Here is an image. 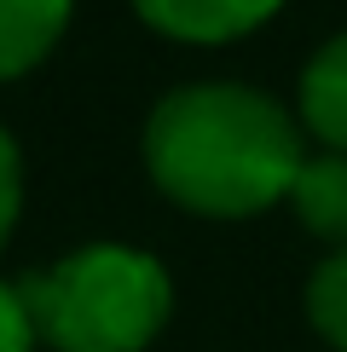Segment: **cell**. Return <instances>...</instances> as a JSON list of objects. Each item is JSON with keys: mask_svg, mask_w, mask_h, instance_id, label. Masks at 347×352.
<instances>
[{"mask_svg": "<svg viewBox=\"0 0 347 352\" xmlns=\"http://www.w3.org/2000/svg\"><path fill=\"white\" fill-rule=\"evenodd\" d=\"M76 0H0V81L29 76L70 29Z\"/></svg>", "mask_w": 347, "mask_h": 352, "instance_id": "obj_5", "label": "cell"}, {"mask_svg": "<svg viewBox=\"0 0 347 352\" xmlns=\"http://www.w3.org/2000/svg\"><path fill=\"white\" fill-rule=\"evenodd\" d=\"M307 324L330 346L347 352V248H336L330 260L313 266V277H307Z\"/></svg>", "mask_w": 347, "mask_h": 352, "instance_id": "obj_7", "label": "cell"}, {"mask_svg": "<svg viewBox=\"0 0 347 352\" xmlns=\"http://www.w3.org/2000/svg\"><path fill=\"white\" fill-rule=\"evenodd\" d=\"M295 219L313 231L318 243L347 248V151H318L301 162L295 185H289Z\"/></svg>", "mask_w": 347, "mask_h": 352, "instance_id": "obj_6", "label": "cell"}, {"mask_svg": "<svg viewBox=\"0 0 347 352\" xmlns=\"http://www.w3.org/2000/svg\"><path fill=\"white\" fill-rule=\"evenodd\" d=\"M307 144L301 122L249 81H191L151 104L145 168L191 214L243 219L289 197Z\"/></svg>", "mask_w": 347, "mask_h": 352, "instance_id": "obj_1", "label": "cell"}, {"mask_svg": "<svg viewBox=\"0 0 347 352\" xmlns=\"http://www.w3.org/2000/svg\"><path fill=\"white\" fill-rule=\"evenodd\" d=\"M18 214H23V156L12 144V133L0 127V248H6Z\"/></svg>", "mask_w": 347, "mask_h": 352, "instance_id": "obj_8", "label": "cell"}, {"mask_svg": "<svg viewBox=\"0 0 347 352\" xmlns=\"http://www.w3.org/2000/svg\"><path fill=\"white\" fill-rule=\"evenodd\" d=\"M295 104H301V127L324 139V151H347V29L307 58Z\"/></svg>", "mask_w": 347, "mask_h": 352, "instance_id": "obj_4", "label": "cell"}, {"mask_svg": "<svg viewBox=\"0 0 347 352\" xmlns=\"http://www.w3.org/2000/svg\"><path fill=\"white\" fill-rule=\"evenodd\" d=\"M35 341L52 352H145L174 312V277L127 243H87L18 283Z\"/></svg>", "mask_w": 347, "mask_h": 352, "instance_id": "obj_2", "label": "cell"}, {"mask_svg": "<svg viewBox=\"0 0 347 352\" xmlns=\"http://www.w3.org/2000/svg\"><path fill=\"white\" fill-rule=\"evenodd\" d=\"M0 352H35V324L23 312L18 283H0Z\"/></svg>", "mask_w": 347, "mask_h": 352, "instance_id": "obj_9", "label": "cell"}, {"mask_svg": "<svg viewBox=\"0 0 347 352\" xmlns=\"http://www.w3.org/2000/svg\"><path fill=\"white\" fill-rule=\"evenodd\" d=\"M278 6L284 0H134V12L151 29H162L174 41H197V47L249 35V29H260Z\"/></svg>", "mask_w": 347, "mask_h": 352, "instance_id": "obj_3", "label": "cell"}]
</instances>
